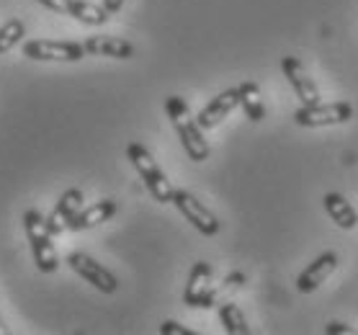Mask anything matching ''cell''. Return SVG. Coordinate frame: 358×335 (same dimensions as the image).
<instances>
[{"instance_id": "1", "label": "cell", "mask_w": 358, "mask_h": 335, "mask_svg": "<svg viewBox=\"0 0 358 335\" xmlns=\"http://www.w3.org/2000/svg\"><path fill=\"white\" fill-rule=\"evenodd\" d=\"M165 114H168V119H171L173 129H176V134H178V139H180V145H183V150H186V155L191 157L194 163L209 160L212 148H209V142L203 139V129L199 127L196 116L191 114L186 99H180V96H168V99H165Z\"/></svg>"}, {"instance_id": "2", "label": "cell", "mask_w": 358, "mask_h": 335, "mask_svg": "<svg viewBox=\"0 0 358 335\" xmlns=\"http://www.w3.org/2000/svg\"><path fill=\"white\" fill-rule=\"evenodd\" d=\"M127 157H129V163L134 165V171L139 173V178L145 180V186H147V191L152 194V199L160 201V204H173L176 188H173V183L168 180V176L160 171V165H157V160L152 157V152H150L145 145L131 142L129 148H127Z\"/></svg>"}, {"instance_id": "3", "label": "cell", "mask_w": 358, "mask_h": 335, "mask_svg": "<svg viewBox=\"0 0 358 335\" xmlns=\"http://www.w3.org/2000/svg\"><path fill=\"white\" fill-rule=\"evenodd\" d=\"M24 229H26V237H29V245H31V255H34V263H36V269L41 273H55L59 269V258H57V250L52 245V232H49V224H47V217L36 209H29L24 214Z\"/></svg>"}, {"instance_id": "4", "label": "cell", "mask_w": 358, "mask_h": 335, "mask_svg": "<svg viewBox=\"0 0 358 335\" xmlns=\"http://www.w3.org/2000/svg\"><path fill=\"white\" fill-rule=\"evenodd\" d=\"M353 119V106L345 101H335V104H312V106H301L294 111V124L307 127V129H322V127H335V124H345Z\"/></svg>"}, {"instance_id": "5", "label": "cell", "mask_w": 358, "mask_h": 335, "mask_svg": "<svg viewBox=\"0 0 358 335\" xmlns=\"http://www.w3.org/2000/svg\"><path fill=\"white\" fill-rule=\"evenodd\" d=\"M88 52L78 41L31 39L24 44V57L34 62H80Z\"/></svg>"}, {"instance_id": "6", "label": "cell", "mask_w": 358, "mask_h": 335, "mask_svg": "<svg viewBox=\"0 0 358 335\" xmlns=\"http://www.w3.org/2000/svg\"><path fill=\"white\" fill-rule=\"evenodd\" d=\"M212 281H214L212 263H206V261L194 263V269H191V273H188L186 292H183V302H186L188 307H201V310L214 307L220 292L212 286Z\"/></svg>"}, {"instance_id": "7", "label": "cell", "mask_w": 358, "mask_h": 335, "mask_svg": "<svg viewBox=\"0 0 358 335\" xmlns=\"http://www.w3.org/2000/svg\"><path fill=\"white\" fill-rule=\"evenodd\" d=\"M173 204H176V209H178L183 217H186V222H191L201 235L214 237L217 232H220L222 224H220V220H217V214H214L212 209H206L191 191H186V188H176Z\"/></svg>"}, {"instance_id": "8", "label": "cell", "mask_w": 358, "mask_h": 335, "mask_svg": "<svg viewBox=\"0 0 358 335\" xmlns=\"http://www.w3.org/2000/svg\"><path fill=\"white\" fill-rule=\"evenodd\" d=\"M67 266H70L80 278H85L90 286H96L98 292H103V294H114L116 289H119V281H116L114 273L108 269H103L98 261H93L90 255L70 253L67 255Z\"/></svg>"}, {"instance_id": "9", "label": "cell", "mask_w": 358, "mask_h": 335, "mask_svg": "<svg viewBox=\"0 0 358 335\" xmlns=\"http://www.w3.org/2000/svg\"><path fill=\"white\" fill-rule=\"evenodd\" d=\"M281 70H284L286 80H289V85L294 88V93H296V99L301 101V106H312V104H320V88L317 83H315V78H312L310 73H307V67L301 65L296 57H284L281 59Z\"/></svg>"}, {"instance_id": "10", "label": "cell", "mask_w": 358, "mask_h": 335, "mask_svg": "<svg viewBox=\"0 0 358 335\" xmlns=\"http://www.w3.org/2000/svg\"><path fill=\"white\" fill-rule=\"evenodd\" d=\"M338 263H341V258H338L335 250H325V253H320L317 258H315V261H312L310 266L296 276V289H299L301 294H312V292H317L320 286L325 284L327 278L335 273Z\"/></svg>"}, {"instance_id": "11", "label": "cell", "mask_w": 358, "mask_h": 335, "mask_svg": "<svg viewBox=\"0 0 358 335\" xmlns=\"http://www.w3.org/2000/svg\"><path fill=\"white\" fill-rule=\"evenodd\" d=\"M237 106H240V90L227 88V90H222L220 96H214V99L199 111L196 122H199L201 129H214V127H220Z\"/></svg>"}, {"instance_id": "12", "label": "cell", "mask_w": 358, "mask_h": 335, "mask_svg": "<svg viewBox=\"0 0 358 335\" xmlns=\"http://www.w3.org/2000/svg\"><path fill=\"white\" fill-rule=\"evenodd\" d=\"M83 201H85V199H83L80 188H67L65 194L59 197L57 206H55L52 214L47 217L49 232H52V235H62L65 229H70V222L80 214Z\"/></svg>"}, {"instance_id": "13", "label": "cell", "mask_w": 358, "mask_h": 335, "mask_svg": "<svg viewBox=\"0 0 358 335\" xmlns=\"http://www.w3.org/2000/svg\"><path fill=\"white\" fill-rule=\"evenodd\" d=\"M83 47L93 57H114V59H131L134 57V44L119 36H88Z\"/></svg>"}, {"instance_id": "14", "label": "cell", "mask_w": 358, "mask_h": 335, "mask_svg": "<svg viewBox=\"0 0 358 335\" xmlns=\"http://www.w3.org/2000/svg\"><path fill=\"white\" fill-rule=\"evenodd\" d=\"M116 209H119V206H116L114 199H101V201H96V204L80 209V214L70 222V229H73V232H80V229L98 227V224H103V222L111 220V217L116 214Z\"/></svg>"}, {"instance_id": "15", "label": "cell", "mask_w": 358, "mask_h": 335, "mask_svg": "<svg viewBox=\"0 0 358 335\" xmlns=\"http://www.w3.org/2000/svg\"><path fill=\"white\" fill-rule=\"evenodd\" d=\"M325 212H327V217H330V220H333L341 229H353L358 224L356 206L350 204V201L343 197V194H335V191L325 194Z\"/></svg>"}, {"instance_id": "16", "label": "cell", "mask_w": 358, "mask_h": 335, "mask_svg": "<svg viewBox=\"0 0 358 335\" xmlns=\"http://www.w3.org/2000/svg\"><path fill=\"white\" fill-rule=\"evenodd\" d=\"M240 90V108L245 111V116L250 119V122H263L266 119V106H263V99H261V88H258V83L252 80H245L237 85Z\"/></svg>"}, {"instance_id": "17", "label": "cell", "mask_w": 358, "mask_h": 335, "mask_svg": "<svg viewBox=\"0 0 358 335\" xmlns=\"http://www.w3.org/2000/svg\"><path fill=\"white\" fill-rule=\"evenodd\" d=\"M67 16H73L75 21H80L85 26H103L111 18V13L103 6H96V3H88V0H70Z\"/></svg>"}, {"instance_id": "18", "label": "cell", "mask_w": 358, "mask_h": 335, "mask_svg": "<svg viewBox=\"0 0 358 335\" xmlns=\"http://www.w3.org/2000/svg\"><path fill=\"white\" fill-rule=\"evenodd\" d=\"M220 322L224 325V333H229V335H248L250 333L248 318H245L243 310H240L235 302L220 304Z\"/></svg>"}, {"instance_id": "19", "label": "cell", "mask_w": 358, "mask_h": 335, "mask_svg": "<svg viewBox=\"0 0 358 335\" xmlns=\"http://www.w3.org/2000/svg\"><path fill=\"white\" fill-rule=\"evenodd\" d=\"M24 36H26V26H24V21H18V18H10L8 24L0 26V55H6V52L13 50Z\"/></svg>"}, {"instance_id": "20", "label": "cell", "mask_w": 358, "mask_h": 335, "mask_svg": "<svg viewBox=\"0 0 358 335\" xmlns=\"http://www.w3.org/2000/svg\"><path fill=\"white\" fill-rule=\"evenodd\" d=\"M160 333L163 335H194L188 327H183L180 322H176V320H165L163 325H160Z\"/></svg>"}, {"instance_id": "21", "label": "cell", "mask_w": 358, "mask_h": 335, "mask_svg": "<svg viewBox=\"0 0 358 335\" xmlns=\"http://www.w3.org/2000/svg\"><path fill=\"white\" fill-rule=\"evenodd\" d=\"M327 335H356V327H348L345 322H330L325 327Z\"/></svg>"}, {"instance_id": "22", "label": "cell", "mask_w": 358, "mask_h": 335, "mask_svg": "<svg viewBox=\"0 0 358 335\" xmlns=\"http://www.w3.org/2000/svg\"><path fill=\"white\" fill-rule=\"evenodd\" d=\"M44 8L55 10V13H65L67 16V6H70V0H39Z\"/></svg>"}, {"instance_id": "23", "label": "cell", "mask_w": 358, "mask_h": 335, "mask_svg": "<svg viewBox=\"0 0 358 335\" xmlns=\"http://www.w3.org/2000/svg\"><path fill=\"white\" fill-rule=\"evenodd\" d=\"M243 284H245L243 271H232V273H227V278L222 281V289H229V286H243Z\"/></svg>"}, {"instance_id": "24", "label": "cell", "mask_w": 358, "mask_h": 335, "mask_svg": "<svg viewBox=\"0 0 358 335\" xmlns=\"http://www.w3.org/2000/svg\"><path fill=\"white\" fill-rule=\"evenodd\" d=\"M103 8L114 16V13H119V10L124 8V0H103Z\"/></svg>"}, {"instance_id": "25", "label": "cell", "mask_w": 358, "mask_h": 335, "mask_svg": "<svg viewBox=\"0 0 358 335\" xmlns=\"http://www.w3.org/2000/svg\"><path fill=\"white\" fill-rule=\"evenodd\" d=\"M0 335H8V325L3 322V318H0Z\"/></svg>"}]
</instances>
